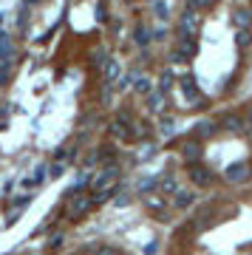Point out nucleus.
Here are the masks:
<instances>
[{
	"label": "nucleus",
	"instance_id": "nucleus-1",
	"mask_svg": "<svg viewBox=\"0 0 252 255\" xmlns=\"http://www.w3.org/2000/svg\"><path fill=\"white\" fill-rule=\"evenodd\" d=\"M227 182L230 184H244V182H250V176H252V167L250 162H235L227 167Z\"/></svg>",
	"mask_w": 252,
	"mask_h": 255
},
{
	"label": "nucleus",
	"instance_id": "nucleus-2",
	"mask_svg": "<svg viewBox=\"0 0 252 255\" xmlns=\"http://www.w3.org/2000/svg\"><path fill=\"white\" fill-rule=\"evenodd\" d=\"M201 28V17L196 14V9H187L181 14V37H196Z\"/></svg>",
	"mask_w": 252,
	"mask_h": 255
},
{
	"label": "nucleus",
	"instance_id": "nucleus-3",
	"mask_svg": "<svg viewBox=\"0 0 252 255\" xmlns=\"http://www.w3.org/2000/svg\"><path fill=\"white\" fill-rule=\"evenodd\" d=\"M91 207H94V199L85 196V193H80V196H74L71 204H68V216H71V219H80V216H85Z\"/></svg>",
	"mask_w": 252,
	"mask_h": 255
},
{
	"label": "nucleus",
	"instance_id": "nucleus-4",
	"mask_svg": "<svg viewBox=\"0 0 252 255\" xmlns=\"http://www.w3.org/2000/svg\"><path fill=\"white\" fill-rule=\"evenodd\" d=\"M181 91H184V97H187L190 102H201V94H198L193 77H181Z\"/></svg>",
	"mask_w": 252,
	"mask_h": 255
},
{
	"label": "nucleus",
	"instance_id": "nucleus-5",
	"mask_svg": "<svg viewBox=\"0 0 252 255\" xmlns=\"http://www.w3.org/2000/svg\"><path fill=\"white\" fill-rule=\"evenodd\" d=\"M181 156H184L190 164H196L198 159H201V145H198V142H187V145L181 147Z\"/></svg>",
	"mask_w": 252,
	"mask_h": 255
},
{
	"label": "nucleus",
	"instance_id": "nucleus-6",
	"mask_svg": "<svg viewBox=\"0 0 252 255\" xmlns=\"http://www.w3.org/2000/svg\"><path fill=\"white\" fill-rule=\"evenodd\" d=\"M250 23H252V11H250V9L233 11V26H235V28H250Z\"/></svg>",
	"mask_w": 252,
	"mask_h": 255
},
{
	"label": "nucleus",
	"instance_id": "nucleus-7",
	"mask_svg": "<svg viewBox=\"0 0 252 255\" xmlns=\"http://www.w3.org/2000/svg\"><path fill=\"white\" fill-rule=\"evenodd\" d=\"M190 179H193V182L196 184H201V187H204V184H210L213 182V173H210V170H204V167H193V170H190Z\"/></svg>",
	"mask_w": 252,
	"mask_h": 255
},
{
	"label": "nucleus",
	"instance_id": "nucleus-8",
	"mask_svg": "<svg viewBox=\"0 0 252 255\" xmlns=\"http://www.w3.org/2000/svg\"><path fill=\"white\" fill-rule=\"evenodd\" d=\"M193 201H196V196H193V193H190V190H176V199H173V204H176V207H179V210L190 207Z\"/></svg>",
	"mask_w": 252,
	"mask_h": 255
},
{
	"label": "nucleus",
	"instance_id": "nucleus-9",
	"mask_svg": "<svg viewBox=\"0 0 252 255\" xmlns=\"http://www.w3.org/2000/svg\"><path fill=\"white\" fill-rule=\"evenodd\" d=\"M176 51H181L184 57H193V54L198 51V46H196V40H193V37H181V40H179V48H176Z\"/></svg>",
	"mask_w": 252,
	"mask_h": 255
},
{
	"label": "nucleus",
	"instance_id": "nucleus-10",
	"mask_svg": "<svg viewBox=\"0 0 252 255\" xmlns=\"http://www.w3.org/2000/svg\"><path fill=\"white\" fill-rule=\"evenodd\" d=\"M111 133H114V136L117 139H122V142H127V139H130V130H127V125H122V122H111Z\"/></svg>",
	"mask_w": 252,
	"mask_h": 255
},
{
	"label": "nucleus",
	"instance_id": "nucleus-11",
	"mask_svg": "<svg viewBox=\"0 0 252 255\" xmlns=\"http://www.w3.org/2000/svg\"><path fill=\"white\" fill-rule=\"evenodd\" d=\"M119 77V60H105V82H114Z\"/></svg>",
	"mask_w": 252,
	"mask_h": 255
},
{
	"label": "nucleus",
	"instance_id": "nucleus-12",
	"mask_svg": "<svg viewBox=\"0 0 252 255\" xmlns=\"http://www.w3.org/2000/svg\"><path fill=\"white\" fill-rule=\"evenodd\" d=\"M133 40L139 43V46H147V43H150V28H147V26H136Z\"/></svg>",
	"mask_w": 252,
	"mask_h": 255
},
{
	"label": "nucleus",
	"instance_id": "nucleus-13",
	"mask_svg": "<svg viewBox=\"0 0 252 255\" xmlns=\"http://www.w3.org/2000/svg\"><path fill=\"white\" fill-rule=\"evenodd\" d=\"M235 43H238V48H247L252 43V34H250V28H238L235 31Z\"/></svg>",
	"mask_w": 252,
	"mask_h": 255
},
{
	"label": "nucleus",
	"instance_id": "nucleus-14",
	"mask_svg": "<svg viewBox=\"0 0 252 255\" xmlns=\"http://www.w3.org/2000/svg\"><path fill=\"white\" fill-rule=\"evenodd\" d=\"M221 125H224L227 130H241V117H235V114H227V117L221 119Z\"/></svg>",
	"mask_w": 252,
	"mask_h": 255
},
{
	"label": "nucleus",
	"instance_id": "nucleus-15",
	"mask_svg": "<svg viewBox=\"0 0 252 255\" xmlns=\"http://www.w3.org/2000/svg\"><path fill=\"white\" fill-rule=\"evenodd\" d=\"M11 54V43H9V37L0 31V57H9Z\"/></svg>",
	"mask_w": 252,
	"mask_h": 255
},
{
	"label": "nucleus",
	"instance_id": "nucleus-16",
	"mask_svg": "<svg viewBox=\"0 0 252 255\" xmlns=\"http://www.w3.org/2000/svg\"><path fill=\"white\" fill-rule=\"evenodd\" d=\"M159 187H162V193H176L179 190V187H176V179H162Z\"/></svg>",
	"mask_w": 252,
	"mask_h": 255
},
{
	"label": "nucleus",
	"instance_id": "nucleus-17",
	"mask_svg": "<svg viewBox=\"0 0 252 255\" xmlns=\"http://www.w3.org/2000/svg\"><path fill=\"white\" fill-rule=\"evenodd\" d=\"M213 6V0H190V9H210Z\"/></svg>",
	"mask_w": 252,
	"mask_h": 255
},
{
	"label": "nucleus",
	"instance_id": "nucleus-18",
	"mask_svg": "<svg viewBox=\"0 0 252 255\" xmlns=\"http://www.w3.org/2000/svg\"><path fill=\"white\" fill-rule=\"evenodd\" d=\"M136 91L147 94V91H150V80H144V77H142V80H136Z\"/></svg>",
	"mask_w": 252,
	"mask_h": 255
},
{
	"label": "nucleus",
	"instance_id": "nucleus-19",
	"mask_svg": "<svg viewBox=\"0 0 252 255\" xmlns=\"http://www.w3.org/2000/svg\"><path fill=\"white\" fill-rule=\"evenodd\" d=\"M156 17L167 20V6H164V3H156Z\"/></svg>",
	"mask_w": 252,
	"mask_h": 255
},
{
	"label": "nucleus",
	"instance_id": "nucleus-20",
	"mask_svg": "<svg viewBox=\"0 0 252 255\" xmlns=\"http://www.w3.org/2000/svg\"><path fill=\"white\" fill-rule=\"evenodd\" d=\"M153 184H156V179H144V182H139V190H142V193H147L150 187H153Z\"/></svg>",
	"mask_w": 252,
	"mask_h": 255
},
{
	"label": "nucleus",
	"instance_id": "nucleus-21",
	"mask_svg": "<svg viewBox=\"0 0 252 255\" xmlns=\"http://www.w3.org/2000/svg\"><path fill=\"white\" fill-rule=\"evenodd\" d=\"M198 130H201V133H213V130H216V125H213V122H201V125H198Z\"/></svg>",
	"mask_w": 252,
	"mask_h": 255
},
{
	"label": "nucleus",
	"instance_id": "nucleus-22",
	"mask_svg": "<svg viewBox=\"0 0 252 255\" xmlns=\"http://www.w3.org/2000/svg\"><path fill=\"white\" fill-rule=\"evenodd\" d=\"M97 255H119V253L114 250V247H99V250H97Z\"/></svg>",
	"mask_w": 252,
	"mask_h": 255
},
{
	"label": "nucleus",
	"instance_id": "nucleus-23",
	"mask_svg": "<svg viewBox=\"0 0 252 255\" xmlns=\"http://www.w3.org/2000/svg\"><path fill=\"white\" fill-rule=\"evenodd\" d=\"M170 80H173V77H170V71H167L162 77V82H159V85H162V91H167V88H170Z\"/></svg>",
	"mask_w": 252,
	"mask_h": 255
},
{
	"label": "nucleus",
	"instance_id": "nucleus-24",
	"mask_svg": "<svg viewBox=\"0 0 252 255\" xmlns=\"http://www.w3.org/2000/svg\"><path fill=\"white\" fill-rule=\"evenodd\" d=\"M170 60H173V63H187V57L181 54V51H173V54H170Z\"/></svg>",
	"mask_w": 252,
	"mask_h": 255
},
{
	"label": "nucleus",
	"instance_id": "nucleus-25",
	"mask_svg": "<svg viewBox=\"0 0 252 255\" xmlns=\"http://www.w3.org/2000/svg\"><path fill=\"white\" fill-rule=\"evenodd\" d=\"M6 74L9 71H6V65H3V68H0V82H6Z\"/></svg>",
	"mask_w": 252,
	"mask_h": 255
},
{
	"label": "nucleus",
	"instance_id": "nucleus-26",
	"mask_svg": "<svg viewBox=\"0 0 252 255\" xmlns=\"http://www.w3.org/2000/svg\"><path fill=\"white\" fill-rule=\"evenodd\" d=\"M250 128H252V108H250Z\"/></svg>",
	"mask_w": 252,
	"mask_h": 255
},
{
	"label": "nucleus",
	"instance_id": "nucleus-27",
	"mask_svg": "<svg viewBox=\"0 0 252 255\" xmlns=\"http://www.w3.org/2000/svg\"><path fill=\"white\" fill-rule=\"evenodd\" d=\"M26 3H37V0H26Z\"/></svg>",
	"mask_w": 252,
	"mask_h": 255
},
{
	"label": "nucleus",
	"instance_id": "nucleus-28",
	"mask_svg": "<svg viewBox=\"0 0 252 255\" xmlns=\"http://www.w3.org/2000/svg\"><path fill=\"white\" fill-rule=\"evenodd\" d=\"M213 3H218V0H213Z\"/></svg>",
	"mask_w": 252,
	"mask_h": 255
}]
</instances>
